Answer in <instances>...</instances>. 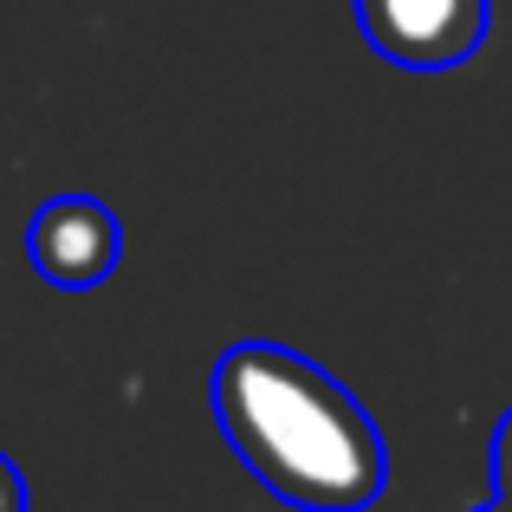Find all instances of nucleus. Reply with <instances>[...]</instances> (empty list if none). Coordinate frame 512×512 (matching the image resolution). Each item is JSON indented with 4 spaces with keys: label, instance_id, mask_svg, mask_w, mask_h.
<instances>
[{
    "label": "nucleus",
    "instance_id": "1",
    "mask_svg": "<svg viewBox=\"0 0 512 512\" xmlns=\"http://www.w3.org/2000/svg\"><path fill=\"white\" fill-rule=\"evenodd\" d=\"M214 422L234 461L299 512H370L389 487V454L370 409L286 344L247 338L221 350Z\"/></svg>",
    "mask_w": 512,
    "mask_h": 512
},
{
    "label": "nucleus",
    "instance_id": "2",
    "mask_svg": "<svg viewBox=\"0 0 512 512\" xmlns=\"http://www.w3.org/2000/svg\"><path fill=\"white\" fill-rule=\"evenodd\" d=\"M357 26L376 59L402 72H448L480 52L487 0H357Z\"/></svg>",
    "mask_w": 512,
    "mask_h": 512
},
{
    "label": "nucleus",
    "instance_id": "3",
    "mask_svg": "<svg viewBox=\"0 0 512 512\" xmlns=\"http://www.w3.org/2000/svg\"><path fill=\"white\" fill-rule=\"evenodd\" d=\"M117 253H124V227L91 195H52L26 227V260L59 292H91L98 279H111Z\"/></svg>",
    "mask_w": 512,
    "mask_h": 512
},
{
    "label": "nucleus",
    "instance_id": "4",
    "mask_svg": "<svg viewBox=\"0 0 512 512\" xmlns=\"http://www.w3.org/2000/svg\"><path fill=\"white\" fill-rule=\"evenodd\" d=\"M487 467H493V493H500V500H512V409L500 415V428H493V454H487Z\"/></svg>",
    "mask_w": 512,
    "mask_h": 512
},
{
    "label": "nucleus",
    "instance_id": "5",
    "mask_svg": "<svg viewBox=\"0 0 512 512\" xmlns=\"http://www.w3.org/2000/svg\"><path fill=\"white\" fill-rule=\"evenodd\" d=\"M0 512H26V480L7 454H0Z\"/></svg>",
    "mask_w": 512,
    "mask_h": 512
},
{
    "label": "nucleus",
    "instance_id": "6",
    "mask_svg": "<svg viewBox=\"0 0 512 512\" xmlns=\"http://www.w3.org/2000/svg\"><path fill=\"white\" fill-rule=\"evenodd\" d=\"M474 512H512V500H500V493H493L487 506H474Z\"/></svg>",
    "mask_w": 512,
    "mask_h": 512
}]
</instances>
